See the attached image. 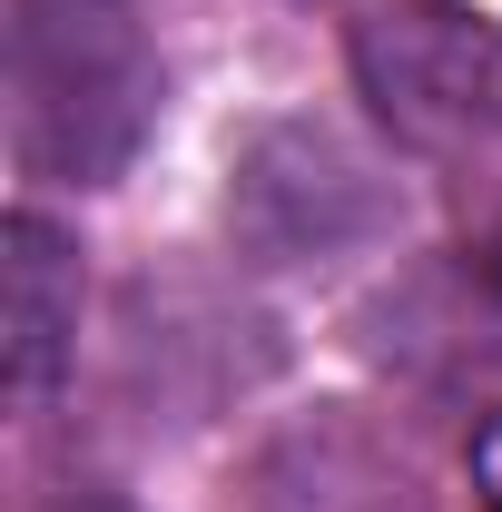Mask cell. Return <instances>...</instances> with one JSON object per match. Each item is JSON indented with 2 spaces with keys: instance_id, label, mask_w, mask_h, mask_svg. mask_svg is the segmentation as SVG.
Listing matches in <instances>:
<instances>
[{
  "instance_id": "obj_1",
  "label": "cell",
  "mask_w": 502,
  "mask_h": 512,
  "mask_svg": "<svg viewBox=\"0 0 502 512\" xmlns=\"http://www.w3.org/2000/svg\"><path fill=\"white\" fill-rule=\"evenodd\" d=\"M158 128V60L99 0H20L10 20V148L30 178L99 188Z\"/></svg>"
},
{
  "instance_id": "obj_2",
  "label": "cell",
  "mask_w": 502,
  "mask_h": 512,
  "mask_svg": "<svg viewBox=\"0 0 502 512\" xmlns=\"http://www.w3.org/2000/svg\"><path fill=\"white\" fill-rule=\"evenodd\" d=\"M355 79L394 138L463 158L502 148V30L463 0H394L355 30Z\"/></svg>"
},
{
  "instance_id": "obj_3",
  "label": "cell",
  "mask_w": 502,
  "mask_h": 512,
  "mask_svg": "<svg viewBox=\"0 0 502 512\" xmlns=\"http://www.w3.org/2000/svg\"><path fill=\"white\" fill-rule=\"evenodd\" d=\"M0 286H10V384L40 394L60 375L69 335H79V256H69V237L50 217H10Z\"/></svg>"
},
{
  "instance_id": "obj_4",
  "label": "cell",
  "mask_w": 502,
  "mask_h": 512,
  "mask_svg": "<svg viewBox=\"0 0 502 512\" xmlns=\"http://www.w3.org/2000/svg\"><path fill=\"white\" fill-rule=\"evenodd\" d=\"M473 493H483V503L502 512V414L483 424V434H473Z\"/></svg>"
},
{
  "instance_id": "obj_5",
  "label": "cell",
  "mask_w": 502,
  "mask_h": 512,
  "mask_svg": "<svg viewBox=\"0 0 502 512\" xmlns=\"http://www.w3.org/2000/svg\"><path fill=\"white\" fill-rule=\"evenodd\" d=\"M60 512H128V503H99V493H89V503H60Z\"/></svg>"
}]
</instances>
